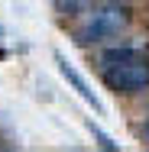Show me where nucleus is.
Instances as JSON below:
<instances>
[{"instance_id":"7ed1b4c3","label":"nucleus","mask_w":149,"mask_h":152,"mask_svg":"<svg viewBox=\"0 0 149 152\" xmlns=\"http://www.w3.org/2000/svg\"><path fill=\"white\" fill-rule=\"evenodd\" d=\"M55 61H59L62 78H65V81H68V84H71V88L78 91V97H81V100H84L88 107H94V113H104V104H101V97H97V94L91 91V84L84 81V75H81V71H78L75 65H71V61L65 58V55H55Z\"/></svg>"},{"instance_id":"f03ea898","label":"nucleus","mask_w":149,"mask_h":152,"mask_svg":"<svg viewBox=\"0 0 149 152\" xmlns=\"http://www.w3.org/2000/svg\"><path fill=\"white\" fill-rule=\"evenodd\" d=\"M101 75H104V84L114 94L133 97V94L149 91V58L146 55H133L126 61L107 65V68H101Z\"/></svg>"},{"instance_id":"39448f33","label":"nucleus","mask_w":149,"mask_h":152,"mask_svg":"<svg viewBox=\"0 0 149 152\" xmlns=\"http://www.w3.org/2000/svg\"><path fill=\"white\" fill-rule=\"evenodd\" d=\"M91 133H94V139H97V146H101V149H110V152L120 149V146L110 139V136H107V133H104V129H101V126H94V123H91Z\"/></svg>"},{"instance_id":"20e7f679","label":"nucleus","mask_w":149,"mask_h":152,"mask_svg":"<svg viewBox=\"0 0 149 152\" xmlns=\"http://www.w3.org/2000/svg\"><path fill=\"white\" fill-rule=\"evenodd\" d=\"M133 55H146V49H143L139 42H120V45H110V49H104V52L97 55V65H101V68H107V65L126 61V58H133Z\"/></svg>"},{"instance_id":"f257e3e1","label":"nucleus","mask_w":149,"mask_h":152,"mask_svg":"<svg viewBox=\"0 0 149 152\" xmlns=\"http://www.w3.org/2000/svg\"><path fill=\"white\" fill-rule=\"evenodd\" d=\"M130 10L126 7H120V3H97V7H91L88 16L81 20V26L75 29V39L81 42V45H104V42H110V39H117L120 32L130 29Z\"/></svg>"},{"instance_id":"423d86ee","label":"nucleus","mask_w":149,"mask_h":152,"mask_svg":"<svg viewBox=\"0 0 149 152\" xmlns=\"http://www.w3.org/2000/svg\"><path fill=\"white\" fill-rule=\"evenodd\" d=\"M139 139H143V142H146V146H149V120L143 123V126H139Z\"/></svg>"}]
</instances>
